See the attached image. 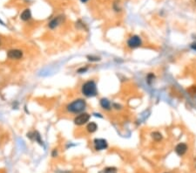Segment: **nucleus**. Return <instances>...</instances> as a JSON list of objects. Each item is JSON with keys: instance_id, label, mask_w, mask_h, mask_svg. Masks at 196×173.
Returning <instances> with one entry per match:
<instances>
[{"instance_id": "nucleus-15", "label": "nucleus", "mask_w": 196, "mask_h": 173, "mask_svg": "<svg viewBox=\"0 0 196 173\" xmlns=\"http://www.w3.org/2000/svg\"><path fill=\"white\" fill-rule=\"evenodd\" d=\"M113 11H116V12H120V11H121L122 7H121V4H120V3L119 0H115V1L113 2Z\"/></svg>"}, {"instance_id": "nucleus-21", "label": "nucleus", "mask_w": 196, "mask_h": 173, "mask_svg": "<svg viewBox=\"0 0 196 173\" xmlns=\"http://www.w3.org/2000/svg\"><path fill=\"white\" fill-rule=\"evenodd\" d=\"M57 155H58V151H57V150H53V151H52V153H51V156H52L53 158H55Z\"/></svg>"}, {"instance_id": "nucleus-3", "label": "nucleus", "mask_w": 196, "mask_h": 173, "mask_svg": "<svg viewBox=\"0 0 196 173\" xmlns=\"http://www.w3.org/2000/svg\"><path fill=\"white\" fill-rule=\"evenodd\" d=\"M142 44H143L142 39L139 35H132L126 40V46L131 50L140 47Z\"/></svg>"}, {"instance_id": "nucleus-18", "label": "nucleus", "mask_w": 196, "mask_h": 173, "mask_svg": "<svg viewBox=\"0 0 196 173\" xmlns=\"http://www.w3.org/2000/svg\"><path fill=\"white\" fill-rule=\"evenodd\" d=\"M88 71V67H81L77 70L78 74H85Z\"/></svg>"}, {"instance_id": "nucleus-13", "label": "nucleus", "mask_w": 196, "mask_h": 173, "mask_svg": "<svg viewBox=\"0 0 196 173\" xmlns=\"http://www.w3.org/2000/svg\"><path fill=\"white\" fill-rule=\"evenodd\" d=\"M152 139L155 142H161L163 139V135L160 131H153L150 134Z\"/></svg>"}, {"instance_id": "nucleus-12", "label": "nucleus", "mask_w": 196, "mask_h": 173, "mask_svg": "<svg viewBox=\"0 0 196 173\" xmlns=\"http://www.w3.org/2000/svg\"><path fill=\"white\" fill-rule=\"evenodd\" d=\"M31 12L30 9H25L20 15V18L23 21H28L31 19Z\"/></svg>"}, {"instance_id": "nucleus-20", "label": "nucleus", "mask_w": 196, "mask_h": 173, "mask_svg": "<svg viewBox=\"0 0 196 173\" xmlns=\"http://www.w3.org/2000/svg\"><path fill=\"white\" fill-rule=\"evenodd\" d=\"M190 47H191V49H192V50H194V51H196V42H194V43H192V44L190 45Z\"/></svg>"}, {"instance_id": "nucleus-19", "label": "nucleus", "mask_w": 196, "mask_h": 173, "mask_svg": "<svg viewBox=\"0 0 196 173\" xmlns=\"http://www.w3.org/2000/svg\"><path fill=\"white\" fill-rule=\"evenodd\" d=\"M113 109H115L119 110V109H122V106L120 105V104H118V103H113Z\"/></svg>"}, {"instance_id": "nucleus-8", "label": "nucleus", "mask_w": 196, "mask_h": 173, "mask_svg": "<svg viewBox=\"0 0 196 173\" xmlns=\"http://www.w3.org/2000/svg\"><path fill=\"white\" fill-rule=\"evenodd\" d=\"M7 57L11 60H19L23 57V52L18 49H11L8 51Z\"/></svg>"}, {"instance_id": "nucleus-2", "label": "nucleus", "mask_w": 196, "mask_h": 173, "mask_svg": "<svg viewBox=\"0 0 196 173\" xmlns=\"http://www.w3.org/2000/svg\"><path fill=\"white\" fill-rule=\"evenodd\" d=\"M81 93L87 98L95 97L98 95V88L96 82L93 80H89L84 82L81 87Z\"/></svg>"}, {"instance_id": "nucleus-9", "label": "nucleus", "mask_w": 196, "mask_h": 173, "mask_svg": "<svg viewBox=\"0 0 196 173\" xmlns=\"http://www.w3.org/2000/svg\"><path fill=\"white\" fill-rule=\"evenodd\" d=\"M99 105L106 111H111L113 109V103L107 98H101L99 100Z\"/></svg>"}, {"instance_id": "nucleus-22", "label": "nucleus", "mask_w": 196, "mask_h": 173, "mask_svg": "<svg viewBox=\"0 0 196 173\" xmlns=\"http://www.w3.org/2000/svg\"><path fill=\"white\" fill-rule=\"evenodd\" d=\"M80 1H81L82 3H84V4H85V3H87V2H88L89 0H80Z\"/></svg>"}, {"instance_id": "nucleus-1", "label": "nucleus", "mask_w": 196, "mask_h": 173, "mask_svg": "<svg viewBox=\"0 0 196 173\" xmlns=\"http://www.w3.org/2000/svg\"><path fill=\"white\" fill-rule=\"evenodd\" d=\"M86 109V102L82 98L75 99L66 106V111L70 114L79 115L83 113Z\"/></svg>"}, {"instance_id": "nucleus-11", "label": "nucleus", "mask_w": 196, "mask_h": 173, "mask_svg": "<svg viewBox=\"0 0 196 173\" xmlns=\"http://www.w3.org/2000/svg\"><path fill=\"white\" fill-rule=\"evenodd\" d=\"M98 124L94 122H91V123H87V126H86V131L90 134H92L94 132H96L98 130Z\"/></svg>"}, {"instance_id": "nucleus-10", "label": "nucleus", "mask_w": 196, "mask_h": 173, "mask_svg": "<svg viewBox=\"0 0 196 173\" xmlns=\"http://www.w3.org/2000/svg\"><path fill=\"white\" fill-rule=\"evenodd\" d=\"M27 137L29 138H31V140H35L36 142H38L40 145H43V141L41 140V137H40V135L38 131H33V132H31L29 134H27Z\"/></svg>"}, {"instance_id": "nucleus-14", "label": "nucleus", "mask_w": 196, "mask_h": 173, "mask_svg": "<svg viewBox=\"0 0 196 173\" xmlns=\"http://www.w3.org/2000/svg\"><path fill=\"white\" fill-rule=\"evenodd\" d=\"M155 79H156V75L154 73L150 72L146 76V82L148 86H151L154 83V81H155Z\"/></svg>"}, {"instance_id": "nucleus-6", "label": "nucleus", "mask_w": 196, "mask_h": 173, "mask_svg": "<svg viewBox=\"0 0 196 173\" xmlns=\"http://www.w3.org/2000/svg\"><path fill=\"white\" fill-rule=\"evenodd\" d=\"M65 21V16L64 15H58L57 17H55L54 18H52L49 24H48V27L50 29H55L58 26H59L63 22Z\"/></svg>"}, {"instance_id": "nucleus-4", "label": "nucleus", "mask_w": 196, "mask_h": 173, "mask_svg": "<svg viewBox=\"0 0 196 173\" xmlns=\"http://www.w3.org/2000/svg\"><path fill=\"white\" fill-rule=\"evenodd\" d=\"M90 118H91V116L88 113L83 112V113H80L78 116H76L74 120H73V122H74L75 125L82 126V125H85V124L88 123Z\"/></svg>"}, {"instance_id": "nucleus-17", "label": "nucleus", "mask_w": 196, "mask_h": 173, "mask_svg": "<svg viewBox=\"0 0 196 173\" xmlns=\"http://www.w3.org/2000/svg\"><path fill=\"white\" fill-rule=\"evenodd\" d=\"M86 58H87V60H88L89 61H91V62H98V61H100V60H101L100 57L96 56V55H87Z\"/></svg>"}, {"instance_id": "nucleus-5", "label": "nucleus", "mask_w": 196, "mask_h": 173, "mask_svg": "<svg viewBox=\"0 0 196 173\" xmlns=\"http://www.w3.org/2000/svg\"><path fill=\"white\" fill-rule=\"evenodd\" d=\"M93 145L97 151H104L108 148V143L104 138H95L93 140Z\"/></svg>"}, {"instance_id": "nucleus-7", "label": "nucleus", "mask_w": 196, "mask_h": 173, "mask_svg": "<svg viewBox=\"0 0 196 173\" xmlns=\"http://www.w3.org/2000/svg\"><path fill=\"white\" fill-rule=\"evenodd\" d=\"M188 150V146L186 143H180L174 148V151L179 157L184 156L187 153Z\"/></svg>"}, {"instance_id": "nucleus-16", "label": "nucleus", "mask_w": 196, "mask_h": 173, "mask_svg": "<svg viewBox=\"0 0 196 173\" xmlns=\"http://www.w3.org/2000/svg\"><path fill=\"white\" fill-rule=\"evenodd\" d=\"M117 168L113 167V166H109V167H106L105 169H103L99 173H117Z\"/></svg>"}]
</instances>
